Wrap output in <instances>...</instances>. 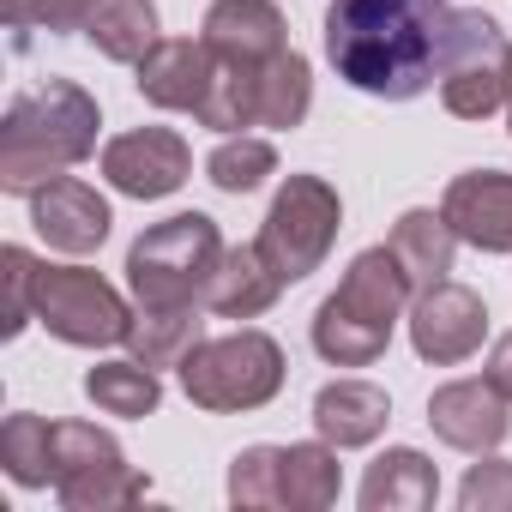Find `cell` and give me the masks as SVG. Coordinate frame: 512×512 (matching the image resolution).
<instances>
[{"mask_svg":"<svg viewBox=\"0 0 512 512\" xmlns=\"http://www.w3.org/2000/svg\"><path fill=\"white\" fill-rule=\"evenodd\" d=\"M446 19V0H332L320 37L344 85L380 103H410L440 85Z\"/></svg>","mask_w":512,"mask_h":512,"instance_id":"cell-1","label":"cell"},{"mask_svg":"<svg viewBox=\"0 0 512 512\" xmlns=\"http://www.w3.org/2000/svg\"><path fill=\"white\" fill-rule=\"evenodd\" d=\"M103 109L79 79H43L37 91L13 97L0 115V193L31 199L55 175L79 169L97 151Z\"/></svg>","mask_w":512,"mask_h":512,"instance_id":"cell-2","label":"cell"},{"mask_svg":"<svg viewBox=\"0 0 512 512\" xmlns=\"http://www.w3.org/2000/svg\"><path fill=\"white\" fill-rule=\"evenodd\" d=\"M410 302H416V290L398 266V253L362 247L344 272V284L314 308V350L332 368H374Z\"/></svg>","mask_w":512,"mask_h":512,"instance_id":"cell-3","label":"cell"},{"mask_svg":"<svg viewBox=\"0 0 512 512\" xmlns=\"http://www.w3.org/2000/svg\"><path fill=\"white\" fill-rule=\"evenodd\" d=\"M217 260H223V235L205 211H175V217L151 223L127 247L133 308H205Z\"/></svg>","mask_w":512,"mask_h":512,"instance_id":"cell-4","label":"cell"},{"mask_svg":"<svg viewBox=\"0 0 512 512\" xmlns=\"http://www.w3.org/2000/svg\"><path fill=\"white\" fill-rule=\"evenodd\" d=\"M284 344L272 332H229V338H199L193 356L181 362V392L211 410V416H241V410H266L284 392Z\"/></svg>","mask_w":512,"mask_h":512,"instance_id":"cell-5","label":"cell"},{"mask_svg":"<svg viewBox=\"0 0 512 512\" xmlns=\"http://www.w3.org/2000/svg\"><path fill=\"white\" fill-rule=\"evenodd\" d=\"M338 229H344L338 187L326 175H290L278 187V199H272V211H266V223H260L253 241H260V253L272 260V272L284 284H302V278H314L326 266Z\"/></svg>","mask_w":512,"mask_h":512,"instance_id":"cell-6","label":"cell"},{"mask_svg":"<svg viewBox=\"0 0 512 512\" xmlns=\"http://www.w3.org/2000/svg\"><path fill=\"white\" fill-rule=\"evenodd\" d=\"M151 494V476L127 464L121 440L97 422H55V500L67 512H115Z\"/></svg>","mask_w":512,"mask_h":512,"instance_id":"cell-7","label":"cell"},{"mask_svg":"<svg viewBox=\"0 0 512 512\" xmlns=\"http://www.w3.org/2000/svg\"><path fill=\"white\" fill-rule=\"evenodd\" d=\"M506 67H512V43L500 37V25L488 13L452 7L446 19V43H440V103L458 121H488L506 109Z\"/></svg>","mask_w":512,"mask_h":512,"instance_id":"cell-8","label":"cell"},{"mask_svg":"<svg viewBox=\"0 0 512 512\" xmlns=\"http://www.w3.org/2000/svg\"><path fill=\"white\" fill-rule=\"evenodd\" d=\"M133 314L139 308H127V296L91 266H43L37 272V320L49 326V338L73 344V350L127 344Z\"/></svg>","mask_w":512,"mask_h":512,"instance_id":"cell-9","label":"cell"},{"mask_svg":"<svg viewBox=\"0 0 512 512\" xmlns=\"http://www.w3.org/2000/svg\"><path fill=\"white\" fill-rule=\"evenodd\" d=\"M482 338H488V308H482V296L470 284L446 278V284L416 290V302H410V344H416L422 362L458 368V362H470L482 350Z\"/></svg>","mask_w":512,"mask_h":512,"instance_id":"cell-10","label":"cell"},{"mask_svg":"<svg viewBox=\"0 0 512 512\" xmlns=\"http://www.w3.org/2000/svg\"><path fill=\"white\" fill-rule=\"evenodd\" d=\"M103 181L127 199H169L193 175V145L175 127H133L103 145Z\"/></svg>","mask_w":512,"mask_h":512,"instance_id":"cell-11","label":"cell"},{"mask_svg":"<svg viewBox=\"0 0 512 512\" xmlns=\"http://www.w3.org/2000/svg\"><path fill=\"white\" fill-rule=\"evenodd\" d=\"M428 428L452 452H494L512 434V398L482 374V380H446L428 398Z\"/></svg>","mask_w":512,"mask_h":512,"instance_id":"cell-12","label":"cell"},{"mask_svg":"<svg viewBox=\"0 0 512 512\" xmlns=\"http://www.w3.org/2000/svg\"><path fill=\"white\" fill-rule=\"evenodd\" d=\"M31 223H37V235H43L55 253H73V260H85V253H97V247L109 241L115 211H109V199H103L91 181L55 175L49 187L31 193Z\"/></svg>","mask_w":512,"mask_h":512,"instance_id":"cell-13","label":"cell"},{"mask_svg":"<svg viewBox=\"0 0 512 512\" xmlns=\"http://www.w3.org/2000/svg\"><path fill=\"white\" fill-rule=\"evenodd\" d=\"M211 79H217V55L205 37H163L139 67H133V85L151 109H175V115H199L205 97H211Z\"/></svg>","mask_w":512,"mask_h":512,"instance_id":"cell-14","label":"cell"},{"mask_svg":"<svg viewBox=\"0 0 512 512\" xmlns=\"http://www.w3.org/2000/svg\"><path fill=\"white\" fill-rule=\"evenodd\" d=\"M440 211L458 229V241H470L476 253H512V175L506 169L452 175L440 193Z\"/></svg>","mask_w":512,"mask_h":512,"instance_id":"cell-15","label":"cell"},{"mask_svg":"<svg viewBox=\"0 0 512 512\" xmlns=\"http://www.w3.org/2000/svg\"><path fill=\"white\" fill-rule=\"evenodd\" d=\"M205 43L217 61H247L266 67L272 55L290 49V25L278 13V0H211L205 13Z\"/></svg>","mask_w":512,"mask_h":512,"instance_id":"cell-16","label":"cell"},{"mask_svg":"<svg viewBox=\"0 0 512 512\" xmlns=\"http://www.w3.org/2000/svg\"><path fill=\"white\" fill-rule=\"evenodd\" d=\"M290 284L272 272V260L260 253V241H241V247H223V260L211 272V290H205V308L217 320H260Z\"/></svg>","mask_w":512,"mask_h":512,"instance_id":"cell-17","label":"cell"},{"mask_svg":"<svg viewBox=\"0 0 512 512\" xmlns=\"http://www.w3.org/2000/svg\"><path fill=\"white\" fill-rule=\"evenodd\" d=\"M392 422V398L374 386V380H332L314 392V434L332 440L338 452H356V446H374Z\"/></svg>","mask_w":512,"mask_h":512,"instance_id":"cell-18","label":"cell"},{"mask_svg":"<svg viewBox=\"0 0 512 512\" xmlns=\"http://www.w3.org/2000/svg\"><path fill=\"white\" fill-rule=\"evenodd\" d=\"M440 500V470L416 446H386L362 476V512H428Z\"/></svg>","mask_w":512,"mask_h":512,"instance_id":"cell-19","label":"cell"},{"mask_svg":"<svg viewBox=\"0 0 512 512\" xmlns=\"http://www.w3.org/2000/svg\"><path fill=\"white\" fill-rule=\"evenodd\" d=\"M386 247L398 253L410 290H428V284H446V272H452V260H458V229L446 223V211L416 205V211H404V217L392 223Z\"/></svg>","mask_w":512,"mask_h":512,"instance_id":"cell-20","label":"cell"},{"mask_svg":"<svg viewBox=\"0 0 512 512\" xmlns=\"http://www.w3.org/2000/svg\"><path fill=\"white\" fill-rule=\"evenodd\" d=\"M344 494V470H338V446L332 440H296L278 446V506L290 512H326Z\"/></svg>","mask_w":512,"mask_h":512,"instance_id":"cell-21","label":"cell"},{"mask_svg":"<svg viewBox=\"0 0 512 512\" xmlns=\"http://www.w3.org/2000/svg\"><path fill=\"white\" fill-rule=\"evenodd\" d=\"M85 43L115 61V67H139L163 37H157V7L151 0H97L85 19Z\"/></svg>","mask_w":512,"mask_h":512,"instance_id":"cell-22","label":"cell"},{"mask_svg":"<svg viewBox=\"0 0 512 512\" xmlns=\"http://www.w3.org/2000/svg\"><path fill=\"white\" fill-rule=\"evenodd\" d=\"M205 338V320L199 308H139L133 326H127V350L145 362V368H181L193 356V344Z\"/></svg>","mask_w":512,"mask_h":512,"instance_id":"cell-23","label":"cell"},{"mask_svg":"<svg viewBox=\"0 0 512 512\" xmlns=\"http://www.w3.org/2000/svg\"><path fill=\"white\" fill-rule=\"evenodd\" d=\"M85 398H91L103 416L139 422V416H151V410L163 404V380H157V368H145L139 356H127V362H97V368H85Z\"/></svg>","mask_w":512,"mask_h":512,"instance_id":"cell-24","label":"cell"},{"mask_svg":"<svg viewBox=\"0 0 512 512\" xmlns=\"http://www.w3.org/2000/svg\"><path fill=\"white\" fill-rule=\"evenodd\" d=\"M308 109H314V67H308V55H296V49L272 55L260 67V127L290 133V127L308 121Z\"/></svg>","mask_w":512,"mask_h":512,"instance_id":"cell-25","label":"cell"},{"mask_svg":"<svg viewBox=\"0 0 512 512\" xmlns=\"http://www.w3.org/2000/svg\"><path fill=\"white\" fill-rule=\"evenodd\" d=\"M0 464L19 488H55V422L19 410L0 428Z\"/></svg>","mask_w":512,"mask_h":512,"instance_id":"cell-26","label":"cell"},{"mask_svg":"<svg viewBox=\"0 0 512 512\" xmlns=\"http://www.w3.org/2000/svg\"><path fill=\"white\" fill-rule=\"evenodd\" d=\"M278 175V145L260 133H229L211 157H205V181L217 193H260Z\"/></svg>","mask_w":512,"mask_h":512,"instance_id":"cell-27","label":"cell"},{"mask_svg":"<svg viewBox=\"0 0 512 512\" xmlns=\"http://www.w3.org/2000/svg\"><path fill=\"white\" fill-rule=\"evenodd\" d=\"M37 253L31 247H0V338H19L37 320Z\"/></svg>","mask_w":512,"mask_h":512,"instance_id":"cell-28","label":"cell"},{"mask_svg":"<svg viewBox=\"0 0 512 512\" xmlns=\"http://www.w3.org/2000/svg\"><path fill=\"white\" fill-rule=\"evenodd\" d=\"M229 500L247 512L278 506V446H241L229 458Z\"/></svg>","mask_w":512,"mask_h":512,"instance_id":"cell-29","label":"cell"},{"mask_svg":"<svg viewBox=\"0 0 512 512\" xmlns=\"http://www.w3.org/2000/svg\"><path fill=\"white\" fill-rule=\"evenodd\" d=\"M97 0H0V19L13 31H49V37H67V31H85Z\"/></svg>","mask_w":512,"mask_h":512,"instance_id":"cell-30","label":"cell"},{"mask_svg":"<svg viewBox=\"0 0 512 512\" xmlns=\"http://www.w3.org/2000/svg\"><path fill=\"white\" fill-rule=\"evenodd\" d=\"M458 506L464 512H512V458H482L476 452V464L464 470V482H458Z\"/></svg>","mask_w":512,"mask_h":512,"instance_id":"cell-31","label":"cell"},{"mask_svg":"<svg viewBox=\"0 0 512 512\" xmlns=\"http://www.w3.org/2000/svg\"><path fill=\"white\" fill-rule=\"evenodd\" d=\"M488 380L512 398V332H500V338H494V350H488Z\"/></svg>","mask_w":512,"mask_h":512,"instance_id":"cell-32","label":"cell"},{"mask_svg":"<svg viewBox=\"0 0 512 512\" xmlns=\"http://www.w3.org/2000/svg\"><path fill=\"white\" fill-rule=\"evenodd\" d=\"M506 121H512V67H506Z\"/></svg>","mask_w":512,"mask_h":512,"instance_id":"cell-33","label":"cell"}]
</instances>
